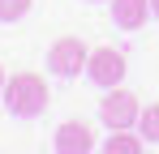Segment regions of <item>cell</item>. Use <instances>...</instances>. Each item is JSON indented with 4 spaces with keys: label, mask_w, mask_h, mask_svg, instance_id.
Returning a JSON list of instances; mask_svg holds the SVG:
<instances>
[{
    "label": "cell",
    "mask_w": 159,
    "mask_h": 154,
    "mask_svg": "<svg viewBox=\"0 0 159 154\" xmlns=\"http://www.w3.org/2000/svg\"><path fill=\"white\" fill-rule=\"evenodd\" d=\"M4 107H9V116H22V120H30V116H43L48 111V103H52V90H48V81L39 73H13L9 81H4Z\"/></svg>",
    "instance_id": "1"
},
{
    "label": "cell",
    "mask_w": 159,
    "mask_h": 154,
    "mask_svg": "<svg viewBox=\"0 0 159 154\" xmlns=\"http://www.w3.org/2000/svg\"><path fill=\"white\" fill-rule=\"evenodd\" d=\"M138 116H142V103H138V94L125 90V86H112L103 99H99V120H103L107 128H133Z\"/></svg>",
    "instance_id": "2"
},
{
    "label": "cell",
    "mask_w": 159,
    "mask_h": 154,
    "mask_svg": "<svg viewBox=\"0 0 159 154\" xmlns=\"http://www.w3.org/2000/svg\"><path fill=\"white\" fill-rule=\"evenodd\" d=\"M86 60H90V47L82 43V39H56L52 47H48V69H52L56 77H78L82 69H86Z\"/></svg>",
    "instance_id": "3"
},
{
    "label": "cell",
    "mask_w": 159,
    "mask_h": 154,
    "mask_svg": "<svg viewBox=\"0 0 159 154\" xmlns=\"http://www.w3.org/2000/svg\"><path fill=\"white\" fill-rule=\"evenodd\" d=\"M86 73H90L95 86H103V90L120 86V81H125V51H116V47H95L90 60H86Z\"/></svg>",
    "instance_id": "4"
},
{
    "label": "cell",
    "mask_w": 159,
    "mask_h": 154,
    "mask_svg": "<svg viewBox=\"0 0 159 154\" xmlns=\"http://www.w3.org/2000/svg\"><path fill=\"white\" fill-rule=\"evenodd\" d=\"M95 150V128L86 120H65L56 128V154H90Z\"/></svg>",
    "instance_id": "5"
},
{
    "label": "cell",
    "mask_w": 159,
    "mask_h": 154,
    "mask_svg": "<svg viewBox=\"0 0 159 154\" xmlns=\"http://www.w3.org/2000/svg\"><path fill=\"white\" fill-rule=\"evenodd\" d=\"M151 17V0H112V22L120 30H138Z\"/></svg>",
    "instance_id": "6"
},
{
    "label": "cell",
    "mask_w": 159,
    "mask_h": 154,
    "mask_svg": "<svg viewBox=\"0 0 159 154\" xmlns=\"http://www.w3.org/2000/svg\"><path fill=\"white\" fill-rule=\"evenodd\" d=\"M99 154H142V137L138 133H125V128H112V137L103 141Z\"/></svg>",
    "instance_id": "7"
},
{
    "label": "cell",
    "mask_w": 159,
    "mask_h": 154,
    "mask_svg": "<svg viewBox=\"0 0 159 154\" xmlns=\"http://www.w3.org/2000/svg\"><path fill=\"white\" fill-rule=\"evenodd\" d=\"M138 137L151 141V146H159V103H146V107H142V116H138Z\"/></svg>",
    "instance_id": "8"
},
{
    "label": "cell",
    "mask_w": 159,
    "mask_h": 154,
    "mask_svg": "<svg viewBox=\"0 0 159 154\" xmlns=\"http://www.w3.org/2000/svg\"><path fill=\"white\" fill-rule=\"evenodd\" d=\"M30 4H34V0H0V22H17V17H26Z\"/></svg>",
    "instance_id": "9"
},
{
    "label": "cell",
    "mask_w": 159,
    "mask_h": 154,
    "mask_svg": "<svg viewBox=\"0 0 159 154\" xmlns=\"http://www.w3.org/2000/svg\"><path fill=\"white\" fill-rule=\"evenodd\" d=\"M151 13H155V17H159V0H151Z\"/></svg>",
    "instance_id": "10"
},
{
    "label": "cell",
    "mask_w": 159,
    "mask_h": 154,
    "mask_svg": "<svg viewBox=\"0 0 159 154\" xmlns=\"http://www.w3.org/2000/svg\"><path fill=\"white\" fill-rule=\"evenodd\" d=\"M0 94H4V69H0Z\"/></svg>",
    "instance_id": "11"
},
{
    "label": "cell",
    "mask_w": 159,
    "mask_h": 154,
    "mask_svg": "<svg viewBox=\"0 0 159 154\" xmlns=\"http://www.w3.org/2000/svg\"><path fill=\"white\" fill-rule=\"evenodd\" d=\"M86 4H99V0H86Z\"/></svg>",
    "instance_id": "12"
}]
</instances>
